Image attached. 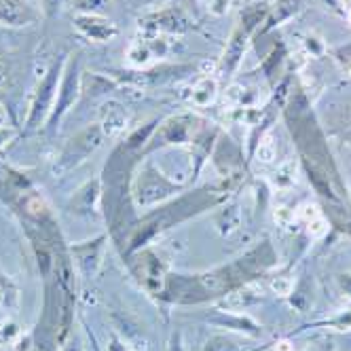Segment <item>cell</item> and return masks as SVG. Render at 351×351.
<instances>
[{
  "instance_id": "6da1fadb",
  "label": "cell",
  "mask_w": 351,
  "mask_h": 351,
  "mask_svg": "<svg viewBox=\"0 0 351 351\" xmlns=\"http://www.w3.org/2000/svg\"><path fill=\"white\" fill-rule=\"evenodd\" d=\"M66 58L62 56L58 62H53V66L47 70V74L40 79L34 99L30 104V112L26 119V130L32 132L36 128H40L43 123H47L49 114H51V108L56 104V97H58V89H60V81H62V74L66 68Z\"/></svg>"
},
{
  "instance_id": "7a4b0ae2",
  "label": "cell",
  "mask_w": 351,
  "mask_h": 351,
  "mask_svg": "<svg viewBox=\"0 0 351 351\" xmlns=\"http://www.w3.org/2000/svg\"><path fill=\"white\" fill-rule=\"evenodd\" d=\"M79 91H81V74H79V56H72V60L66 62L62 81H60V89H58V97L56 104L51 108V114L47 119V130L56 132L60 121L64 119V114L77 104L79 99Z\"/></svg>"
},
{
  "instance_id": "3957f363",
  "label": "cell",
  "mask_w": 351,
  "mask_h": 351,
  "mask_svg": "<svg viewBox=\"0 0 351 351\" xmlns=\"http://www.w3.org/2000/svg\"><path fill=\"white\" fill-rule=\"evenodd\" d=\"M267 15V9H261V7H252L247 9L243 15H241V21L239 26L235 28L229 45H227V51H224V60H222V66L227 72H233L245 51V43L250 38V34H252V30L258 26V23L263 21V17Z\"/></svg>"
},
{
  "instance_id": "277c9868",
  "label": "cell",
  "mask_w": 351,
  "mask_h": 351,
  "mask_svg": "<svg viewBox=\"0 0 351 351\" xmlns=\"http://www.w3.org/2000/svg\"><path fill=\"white\" fill-rule=\"evenodd\" d=\"M102 140H104V132L99 125H93V128L83 130L77 138H72L68 142L64 155H62V161H68V167L81 163L89 153H93V150L102 144Z\"/></svg>"
},
{
  "instance_id": "5b68a950",
  "label": "cell",
  "mask_w": 351,
  "mask_h": 351,
  "mask_svg": "<svg viewBox=\"0 0 351 351\" xmlns=\"http://www.w3.org/2000/svg\"><path fill=\"white\" fill-rule=\"evenodd\" d=\"M74 28L93 43H108L119 34V28L110 19L91 15V13H83L74 17Z\"/></svg>"
},
{
  "instance_id": "8992f818",
  "label": "cell",
  "mask_w": 351,
  "mask_h": 351,
  "mask_svg": "<svg viewBox=\"0 0 351 351\" xmlns=\"http://www.w3.org/2000/svg\"><path fill=\"white\" fill-rule=\"evenodd\" d=\"M38 19V13L26 0H0V23L11 28L30 26Z\"/></svg>"
},
{
  "instance_id": "52a82bcc",
  "label": "cell",
  "mask_w": 351,
  "mask_h": 351,
  "mask_svg": "<svg viewBox=\"0 0 351 351\" xmlns=\"http://www.w3.org/2000/svg\"><path fill=\"white\" fill-rule=\"evenodd\" d=\"M186 26V19L182 15V11L178 9H167L155 15H148L144 19H140V30H148V32H184Z\"/></svg>"
},
{
  "instance_id": "ba28073f",
  "label": "cell",
  "mask_w": 351,
  "mask_h": 351,
  "mask_svg": "<svg viewBox=\"0 0 351 351\" xmlns=\"http://www.w3.org/2000/svg\"><path fill=\"white\" fill-rule=\"evenodd\" d=\"M102 245H104V237H97L93 241H85L72 247V254L77 256L79 267L83 269L85 275H93L95 269L99 267V256H102Z\"/></svg>"
},
{
  "instance_id": "9c48e42d",
  "label": "cell",
  "mask_w": 351,
  "mask_h": 351,
  "mask_svg": "<svg viewBox=\"0 0 351 351\" xmlns=\"http://www.w3.org/2000/svg\"><path fill=\"white\" fill-rule=\"evenodd\" d=\"M214 324H220V326H227V328L231 330H237V332H243L247 337H261V326L254 322V319H250L245 315H231V313H224L220 311L214 319Z\"/></svg>"
},
{
  "instance_id": "30bf717a",
  "label": "cell",
  "mask_w": 351,
  "mask_h": 351,
  "mask_svg": "<svg viewBox=\"0 0 351 351\" xmlns=\"http://www.w3.org/2000/svg\"><path fill=\"white\" fill-rule=\"evenodd\" d=\"M261 300V292L258 290H252L247 284L231 290L229 294H224V300H222V307L227 309H243V307H250Z\"/></svg>"
},
{
  "instance_id": "8fae6325",
  "label": "cell",
  "mask_w": 351,
  "mask_h": 351,
  "mask_svg": "<svg viewBox=\"0 0 351 351\" xmlns=\"http://www.w3.org/2000/svg\"><path fill=\"white\" fill-rule=\"evenodd\" d=\"M125 123H128V114H125L123 106H119L114 102L104 106L102 123H99V128H102L104 136H114L117 132H121L125 128Z\"/></svg>"
},
{
  "instance_id": "7c38bea8",
  "label": "cell",
  "mask_w": 351,
  "mask_h": 351,
  "mask_svg": "<svg viewBox=\"0 0 351 351\" xmlns=\"http://www.w3.org/2000/svg\"><path fill=\"white\" fill-rule=\"evenodd\" d=\"M99 195V184L97 182H87L77 195L72 197V212H77V214H89L95 206V199Z\"/></svg>"
},
{
  "instance_id": "4fadbf2b",
  "label": "cell",
  "mask_w": 351,
  "mask_h": 351,
  "mask_svg": "<svg viewBox=\"0 0 351 351\" xmlns=\"http://www.w3.org/2000/svg\"><path fill=\"white\" fill-rule=\"evenodd\" d=\"M214 97H216V81L210 77H204L193 87V102L197 106H208Z\"/></svg>"
},
{
  "instance_id": "5bb4252c",
  "label": "cell",
  "mask_w": 351,
  "mask_h": 351,
  "mask_svg": "<svg viewBox=\"0 0 351 351\" xmlns=\"http://www.w3.org/2000/svg\"><path fill=\"white\" fill-rule=\"evenodd\" d=\"M256 157H258V161H263V163H273L275 157H278V146H275L271 134H267V136L261 138V144H258V150H256Z\"/></svg>"
},
{
  "instance_id": "9a60e30c",
  "label": "cell",
  "mask_w": 351,
  "mask_h": 351,
  "mask_svg": "<svg viewBox=\"0 0 351 351\" xmlns=\"http://www.w3.org/2000/svg\"><path fill=\"white\" fill-rule=\"evenodd\" d=\"M206 351H239V347H237V343L231 341L229 337L218 335V337H212V339L208 341Z\"/></svg>"
},
{
  "instance_id": "2e32d148",
  "label": "cell",
  "mask_w": 351,
  "mask_h": 351,
  "mask_svg": "<svg viewBox=\"0 0 351 351\" xmlns=\"http://www.w3.org/2000/svg\"><path fill=\"white\" fill-rule=\"evenodd\" d=\"M40 7L47 17H58L64 7V0H40Z\"/></svg>"
},
{
  "instance_id": "e0dca14e",
  "label": "cell",
  "mask_w": 351,
  "mask_h": 351,
  "mask_svg": "<svg viewBox=\"0 0 351 351\" xmlns=\"http://www.w3.org/2000/svg\"><path fill=\"white\" fill-rule=\"evenodd\" d=\"M273 290L278 292V294H282V296L290 294V290H292V280H288V278H278V280H273Z\"/></svg>"
},
{
  "instance_id": "ac0fdd59",
  "label": "cell",
  "mask_w": 351,
  "mask_h": 351,
  "mask_svg": "<svg viewBox=\"0 0 351 351\" xmlns=\"http://www.w3.org/2000/svg\"><path fill=\"white\" fill-rule=\"evenodd\" d=\"M298 214L303 216V218H307V222H311V220L319 218V212H317V208H315V206H311V204H305L303 208L298 210Z\"/></svg>"
},
{
  "instance_id": "d6986e66",
  "label": "cell",
  "mask_w": 351,
  "mask_h": 351,
  "mask_svg": "<svg viewBox=\"0 0 351 351\" xmlns=\"http://www.w3.org/2000/svg\"><path fill=\"white\" fill-rule=\"evenodd\" d=\"M337 282H339L341 290L351 296V273H341L339 278H337Z\"/></svg>"
},
{
  "instance_id": "ffe728a7",
  "label": "cell",
  "mask_w": 351,
  "mask_h": 351,
  "mask_svg": "<svg viewBox=\"0 0 351 351\" xmlns=\"http://www.w3.org/2000/svg\"><path fill=\"white\" fill-rule=\"evenodd\" d=\"M326 231V222L322 220V218H315V220H311L309 222V233H313V235H322Z\"/></svg>"
},
{
  "instance_id": "44dd1931",
  "label": "cell",
  "mask_w": 351,
  "mask_h": 351,
  "mask_svg": "<svg viewBox=\"0 0 351 351\" xmlns=\"http://www.w3.org/2000/svg\"><path fill=\"white\" fill-rule=\"evenodd\" d=\"M167 351H184V347H182V339H180V335H178V332H176V335L171 337Z\"/></svg>"
},
{
  "instance_id": "7402d4cb",
  "label": "cell",
  "mask_w": 351,
  "mask_h": 351,
  "mask_svg": "<svg viewBox=\"0 0 351 351\" xmlns=\"http://www.w3.org/2000/svg\"><path fill=\"white\" fill-rule=\"evenodd\" d=\"M108 351H128V349H125V345L117 337H112L110 339V345H108Z\"/></svg>"
},
{
  "instance_id": "603a6c76",
  "label": "cell",
  "mask_w": 351,
  "mask_h": 351,
  "mask_svg": "<svg viewBox=\"0 0 351 351\" xmlns=\"http://www.w3.org/2000/svg\"><path fill=\"white\" fill-rule=\"evenodd\" d=\"M9 136H11V130H0V146L9 140Z\"/></svg>"
},
{
  "instance_id": "cb8c5ba5",
  "label": "cell",
  "mask_w": 351,
  "mask_h": 351,
  "mask_svg": "<svg viewBox=\"0 0 351 351\" xmlns=\"http://www.w3.org/2000/svg\"><path fill=\"white\" fill-rule=\"evenodd\" d=\"M7 81V68H5V64L0 62V85H3Z\"/></svg>"
},
{
  "instance_id": "d4e9b609",
  "label": "cell",
  "mask_w": 351,
  "mask_h": 351,
  "mask_svg": "<svg viewBox=\"0 0 351 351\" xmlns=\"http://www.w3.org/2000/svg\"><path fill=\"white\" fill-rule=\"evenodd\" d=\"M89 337H91V345H93V351H99V347H97V343H95V339H93L91 330H89Z\"/></svg>"
},
{
  "instance_id": "484cf974",
  "label": "cell",
  "mask_w": 351,
  "mask_h": 351,
  "mask_svg": "<svg viewBox=\"0 0 351 351\" xmlns=\"http://www.w3.org/2000/svg\"><path fill=\"white\" fill-rule=\"evenodd\" d=\"M77 345V343H74ZM74 345H70V347H66V351H79V347H74Z\"/></svg>"
}]
</instances>
